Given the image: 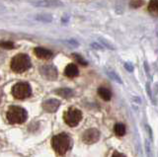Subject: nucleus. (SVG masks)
<instances>
[{
    "label": "nucleus",
    "instance_id": "nucleus-1",
    "mask_svg": "<svg viewBox=\"0 0 158 157\" xmlns=\"http://www.w3.org/2000/svg\"><path fill=\"white\" fill-rule=\"evenodd\" d=\"M71 145V138L65 132L54 135L52 139V146L58 155H64Z\"/></svg>",
    "mask_w": 158,
    "mask_h": 157
},
{
    "label": "nucleus",
    "instance_id": "nucleus-2",
    "mask_svg": "<svg viewBox=\"0 0 158 157\" xmlns=\"http://www.w3.org/2000/svg\"><path fill=\"white\" fill-rule=\"evenodd\" d=\"M31 67V60L25 53H19L11 60V69L16 73H22Z\"/></svg>",
    "mask_w": 158,
    "mask_h": 157
},
{
    "label": "nucleus",
    "instance_id": "nucleus-3",
    "mask_svg": "<svg viewBox=\"0 0 158 157\" xmlns=\"http://www.w3.org/2000/svg\"><path fill=\"white\" fill-rule=\"evenodd\" d=\"M7 120L10 124H23L27 120V112L19 106L9 107Z\"/></svg>",
    "mask_w": 158,
    "mask_h": 157
},
{
    "label": "nucleus",
    "instance_id": "nucleus-4",
    "mask_svg": "<svg viewBox=\"0 0 158 157\" xmlns=\"http://www.w3.org/2000/svg\"><path fill=\"white\" fill-rule=\"evenodd\" d=\"M63 120L67 126L71 127L76 126L82 120V113L80 110H78L77 108L70 107L64 112Z\"/></svg>",
    "mask_w": 158,
    "mask_h": 157
},
{
    "label": "nucleus",
    "instance_id": "nucleus-5",
    "mask_svg": "<svg viewBox=\"0 0 158 157\" xmlns=\"http://www.w3.org/2000/svg\"><path fill=\"white\" fill-rule=\"evenodd\" d=\"M31 86L27 82H18L12 87V95L18 100H23L31 96Z\"/></svg>",
    "mask_w": 158,
    "mask_h": 157
},
{
    "label": "nucleus",
    "instance_id": "nucleus-6",
    "mask_svg": "<svg viewBox=\"0 0 158 157\" xmlns=\"http://www.w3.org/2000/svg\"><path fill=\"white\" fill-rule=\"evenodd\" d=\"M100 138V131L96 129H89L83 132L82 140L87 144H92L97 142Z\"/></svg>",
    "mask_w": 158,
    "mask_h": 157
},
{
    "label": "nucleus",
    "instance_id": "nucleus-7",
    "mask_svg": "<svg viewBox=\"0 0 158 157\" xmlns=\"http://www.w3.org/2000/svg\"><path fill=\"white\" fill-rule=\"evenodd\" d=\"M42 75L48 80H54L57 77V71L52 65H44L41 68Z\"/></svg>",
    "mask_w": 158,
    "mask_h": 157
},
{
    "label": "nucleus",
    "instance_id": "nucleus-8",
    "mask_svg": "<svg viewBox=\"0 0 158 157\" xmlns=\"http://www.w3.org/2000/svg\"><path fill=\"white\" fill-rule=\"evenodd\" d=\"M59 105H60V102H59L58 100L51 99V100H48L46 102H44L43 108H44V110L46 112L53 113V112H56L58 109Z\"/></svg>",
    "mask_w": 158,
    "mask_h": 157
},
{
    "label": "nucleus",
    "instance_id": "nucleus-9",
    "mask_svg": "<svg viewBox=\"0 0 158 157\" xmlns=\"http://www.w3.org/2000/svg\"><path fill=\"white\" fill-rule=\"evenodd\" d=\"M34 52L37 57L41 58V60H49V58L52 56V52L44 48H36L34 50Z\"/></svg>",
    "mask_w": 158,
    "mask_h": 157
},
{
    "label": "nucleus",
    "instance_id": "nucleus-10",
    "mask_svg": "<svg viewBox=\"0 0 158 157\" xmlns=\"http://www.w3.org/2000/svg\"><path fill=\"white\" fill-rule=\"evenodd\" d=\"M78 68L75 64L73 63H70L65 67V70H64V74H65L67 77H76L78 75Z\"/></svg>",
    "mask_w": 158,
    "mask_h": 157
},
{
    "label": "nucleus",
    "instance_id": "nucleus-11",
    "mask_svg": "<svg viewBox=\"0 0 158 157\" xmlns=\"http://www.w3.org/2000/svg\"><path fill=\"white\" fill-rule=\"evenodd\" d=\"M98 94H99V96H100L103 100H105V101H110L111 100L112 93H111L110 90H108L107 88L100 87L98 89Z\"/></svg>",
    "mask_w": 158,
    "mask_h": 157
},
{
    "label": "nucleus",
    "instance_id": "nucleus-12",
    "mask_svg": "<svg viewBox=\"0 0 158 157\" xmlns=\"http://www.w3.org/2000/svg\"><path fill=\"white\" fill-rule=\"evenodd\" d=\"M148 11L153 16H158V1L156 0H152L148 4Z\"/></svg>",
    "mask_w": 158,
    "mask_h": 157
},
{
    "label": "nucleus",
    "instance_id": "nucleus-13",
    "mask_svg": "<svg viewBox=\"0 0 158 157\" xmlns=\"http://www.w3.org/2000/svg\"><path fill=\"white\" fill-rule=\"evenodd\" d=\"M114 130H115V134L118 136H123L126 134V126L123 124H116Z\"/></svg>",
    "mask_w": 158,
    "mask_h": 157
},
{
    "label": "nucleus",
    "instance_id": "nucleus-14",
    "mask_svg": "<svg viewBox=\"0 0 158 157\" xmlns=\"http://www.w3.org/2000/svg\"><path fill=\"white\" fill-rule=\"evenodd\" d=\"M32 4H35V5H43L44 7H52L54 5H58L59 2L56 1H36V2H31Z\"/></svg>",
    "mask_w": 158,
    "mask_h": 157
},
{
    "label": "nucleus",
    "instance_id": "nucleus-15",
    "mask_svg": "<svg viewBox=\"0 0 158 157\" xmlns=\"http://www.w3.org/2000/svg\"><path fill=\"white\" fill-rule=\"evenodd\" d=\"M56 93L58 95H60L64 98H68V97L72 96V91L69 89H59L56 91Z\"/></svg>",
    "mask_w": 158,
    "mask_h": 157
},
{
    "label": "nucleus",
    "instance_id": "nucleus-16",
    "mask_svg": "<svg viewBox=\"0 0 158 157\" xmlns=\"http://www.w3.org/2000/svg\"><path fill=\"white\" fill-rule=\"evenodd\" d=\"M0 47L3 48H6V50H12V48H15L14 43L12 42H9V41H7V42H1V43H0Z\"/></svg>",
    "mask_w": 158,
    "mask_h": 157
},
{
    "label": "nucleus",
    "instance_id": "nucleus-17",
    "mask_svg": "<svg viewBox=\"0 0 158 157\" xmlns=\"http://www.w3.org/2000/svg\"><path fill=\"white\" fill-rule=\"evenodd\" d=\"M73 57L75 58V60L77 61V62H79L80 63L81 65H87V62H86V60H84L83 58L79 56V55H77V53H74L73 55Z\"/></svg>",
    "mask_w": 158,
    "mask_h": 157
},
{
    "label": "nucleus",
    "instance_id": "nucleus-18",
    "mask_svg": "<svg viewBox=\"0 0 158 157\" xmlns=\"http://www.w3.org/2000/svg\"><path fill=\"white\" fill-rule=\"evenodd\" d=\"M143 4H144V2H143V1H131L130 2V5L132 8H138V7H140L141 5H143Z\"/></svg>",
    "mask_w": 158,
    "mask_h": 157
},
{
    "label": "nucleus",
    "instance_id": "nucleus-19",
    "mask_svg": "<svg viewBox=\"0 0 158 157\" xmlns=\"http://www.w3.org/2000/svg\"><path fill=\"white\" fill-rule=\"evenodd\" d=\"M125 67L127 68V69L128 71H131V72L133 70V67H132V65H131V64H130V63H128V62H127V63H126V64H125Z\"/></svg>",
    "mask_w": 158,
    "mask_h": 157
},
{
    "label": "nucleus",
    "instance_id": "nucleus-20",
    "mask_svg": "<svg viewBox=\"0 0 158 157\" xmlns=\"http://www.w3.org/2000/svg\"><path fill=\"white\" fill-rule=\"evenodd\" d=\"M145 147H146V152H147V155L148 157H151L150 153H149V149H150V147H149V144H148V141H146V143H145Z\"/></svg>",
    "mask_w": 158,
    "mask_h": 157
},
{
    "label": "nucleus",
    "instance_id": "nucleus-21",
    "mask_svg": "<svg viewBox=\"0 0 158 157\" xmlns=\"http://www.w3.org/2000/svg\"><path fill=\"white\" fill-rule=\"evenodd\" d=\"M112 157H126V156L122 153H118V152H115V153L112 155Z\"/></svg>",
    "mask_w": 158,
    "mask_h": 157
}]
</instances>
